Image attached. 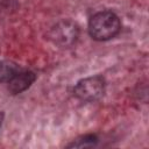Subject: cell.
<instances>
[{"mask_svg": "<svg viewBox=\"0 0 149 149\" xmlns=\"http://www.w3.org/2000/svg\"><path fill=\"white\" fill-rule=\"evenodd\" d=\"M121 28L119 16L111 10L94 14L88 21V34L93 40L107 41L114 37Z\"/></svg>", "mask_w": 149, "mask_h": 149, "instance_id": "cell-1", "label": "cell"}, {"mask_svg": "<svg viewBox=\"0 0 149 149\" xmlns=\"http://www.w3.org/2000/svg\"><path fill=\"white\" fill-rule=\"evenodd\" d=\"M74 95L84 101H95L105 93V79L101 76H92L79 80L74 88Z\"/></svg>", "mask_w": 149, "mask_h": 149, "instance_id": "cell-2", "label": "cell"}, {"mask_svg": "<svg viewBox=\"0 0 149 149\" xmlns=\"http://www.w3.org/2000/svg\"><path fill=\"white\" fill-rule=\"evenodd\" d=\"M78 26L71 20H62L57 22L49 33V38L54 44L61 48H70L78 38Z\"/></svg>", "mask_w": 149, "mask_h": 149, "instance_id": "cell-3", "label": "cell"}, {"mask_svg": "<svg viewBox=\"0 0 149 149\" xmlns=\"http://www.w3.org/2000/svg\"><path fill=\"white\" fill-rule=\"evenodd\" d=\"M35 80H36V74L33 71L21 70L8 81V91L12 94H19L26 91L27 88H29Z\"/></svg>", "mask_w": 149, "mask_h": 149, "instance_id": "cell-4", "label": "cell"}, {"mask_svg": "<svg viewBox=\"0 0 149 149\" xmlns=\"http://www.w3.org/2000/svg\"><path fill=\"white\" fill-rule=\"evenodd\" d=\"M21 71V68L13 61L0 62V83H8L15 74Z\"/></svg>", "mask_w": 149, "mask_h": 149, "instance_id": "cell-5", "label": "cell"}, {"mask_svg": "<svg viewBox=\"0 0 149 149\" xmlns=\"http://www.w3.org/2000/svg\"><path fill=\"white\" fill-rule=\"evenodd\" d=\"M98 143V137L94 134H85L76 140H73L71 143H69L66 147L68 148H87V147H93Z\"/></svg>", "mask_w": 149, "mask_h": 149, "instance_id": "cell-6", "label": "cell"}, {"mask_svg": "<svg viewBox=\"0 0 149 149\" xmlns=\"http://www.w3.org/2000/svg\"><path fill=\"white\" fill-rule=\"evenodd\" d=\"M2 120H3V113L0 112V126H1V123H2Z\"/></svg>", "mask_w": 149, "mask_h": 149, "instance_id": "cell-7", "label": "cell"}]
</instances>
